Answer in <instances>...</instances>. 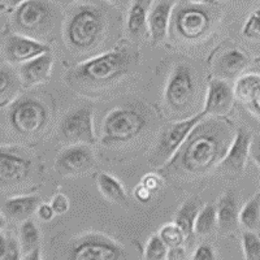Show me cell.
<instances>
[{"instance_id":"obj_1","label":"cell","mask_w":260,"mask_h":260,"mask_svg":"<svg viewBox=\"0 0 260 260\" xmlns=\"http://www.w3.org/2000/svg\"><path fill=\"white\" fill-rule=\"evenodd\" d=\"M234 139L231 125L219 117H204L190 132L180 150L159 168L166 178H194L217 168Z\"/></svg>"},{"instance_id":"obj_2","label":"cell","mask_w":260,"mask_h":260,"mask_svg":"<svg viewBox=\"0 0 260 260\" xmlns=\"http://www.w3.org/2000/svg\"><path fill=\"white\" fill-rule=\"evenodd\" d=\"M136 64L137 53L122 45L76 65L65 74V81L76 91H101L122 80Z\"/></svg>"},{"instance_id":"obj_3","label":"cell","mask_w":260,"mask_h":260,"mask_svg":"<svg viewBox=\"0 0 260 260\" xmlns=\"http://www.w3.org/2000/svg\"><path fill=\"white\" fill-rule=\"evenodd\" d=\"M221 11L213 3H183L172 13L171 30L183 42H198L211 34Z\"/></svg>"},{"instance_id":"obj_4","label":"cell","mask_w":260,"mask_h":260,"mask_svg":"<svg viewBox=\"0 0 260 260\" xmlns=\"http://www.w3.org/2000/svg\"><path fill=\"white\" fill-rule=\"evenodd\" d=\"M106 18L94 6H82L73 12L64 29L65 43L72 51L85 53L101 45Z\"/></svg>"},{"instance_id":"obj_5","label":"cell","mask_w":260,"mask_h":260,"mask_svg":"<svg viewBox=\"0 0 260 260\" xmlns=\"http://www.w3.org/2000/svg\"><path fill=\"white\" fill-rule=\"evenodd\" d=\"M6 117L16 136L32 138L47 127L51 111L43 99L34 94H27L16 98L7 106Z\"/></svg>"},{"instance_id":"obj_6","label":"cell","mask_w":260,"mask_h":260,"mask_svg":"<svg viewBox=\"0 0 260 260\" xmlns=\"http://www.w3.org/2000/svg\"><path fill=\"white\" fill-rule=\"evenodd\" d=\"M147 116L139 107H116L107 113L102 126V143L104 146L125 143L141 136L147 126Z\"/></svg>"},{"instance_id":"obj_7","label":"cell","mask_w":260,"mask_h":260,"mask_svg":"<svg viewBox=\"0 0 260 260\" xmlns=\"http://www.w3.org/2000/svg\"><path fill=\"white\" fill-rule=\"evenodd\" d=\"M59 11L50 0H25L13 13V27L18 34L45 38L53 29Z\"/></svg>"},{"instance_id":"obj_8","label":"cell","mask_w":260,"mask_h":260,"mask_svg":"<svg viewBox=\"0 0 260 260\" xmlns=\"http://www.w3.org/2000/svg\"><path fill=\"white\" fill-rule=\"evenodd\" d=\"M204 117H207L206 113L201 112L192 117L181 120V121L171 122L166 125L160 132L156 139L155 147L150 157V166L161 168L173 157V155L180 150L185 139L190 134L194 126L201 122Z\"/></svg>"},{"instance_id":"obj_9","label":"cell","mask_w":260,"mask_h":260,"mask_svg":"<svg viewBox=\"0 0 260 260\" xmlns=\"http://www.w3.org/2000/svg\"><path fill=\"white\" fill-rule=\"evenodd\" d=\"M67 257L71 260H120L126 257L124 247L102 233H87L71 243Z\"/></svg>"},{"instance_id":"obj_10","label":"cell","mask_w":260,"mask_h":260,"mask_svg":"<svg viewBox=\"0 0 260 260\" xmlns=\"http://www.w3.org/2000/svg\"><path fill=\"white\" fill-rule=\"evenodd\" d=\"M197 92L195 76L189 65H176L164 91V99L169 110L175 112L186 111L194 102Z\"/></svg>"},{"instance_id":"obj_11","label":"cell","mask_w":260,"mask_h":260,"mask_svg":"<svg viewBox=\"0 0 260 260\" xmlns=\"http://www.w3.org/2000/svg\"><path fill=\"white\" fill-rule=\"evenodd\" d=\"M59 134L68 145H95L96 137L92 127V107L81 106L69 111L60 121Z\"/></svg>"},{"instance_id":"obj_12","label":"cell","mask_w":260,"mask_h":260,"mask_svg":"<svg viewBox=\"0 0 260 260\" xmlns=\"http://www.w3.org/2000/svg\"><path fill=\"white\" fill-rule=\"evenodd\" d=\"M32 169V159L17 146H2L0 151V180L2 186L18 185L26 181Z\"/></svg>"},{"instance_id":"obj_13","label":"cell","mask_w":260,"mask_h":260,"mask_svg":"<svg viewBox=\"0 0 260 260\" xmlns=\"http://www.w3.org/2000/svg\"><path fill=\"white\" fill-rule=\"evenodd\" d=\"M95 156L90 145L76 143L60 151L55 159V169L61 176H80L91 171Z\"/></svg>"},{"instance_id":"obj_14","label":"cell","mask_w":260,"mask_h":260,"mask_svg":"<svg viewBox=\"0 0 260 260\" xmlns=\"http://www.w3.org/2000/svg\"><path fill=\"white\" fill-rule=\"evenodd\" d=\"M47 52H51L50 46L24 34L8 36L3 43L4 57L11 64H22Z\"/></svg>"},{"instance_id":"obj_15","label":"cell","mask_w":260,"mask_h":260,"mask_svg":"<svg viewBox=\"0 0 260 260\" xmlns=\"http://www.w3.org/2000/svg\"><path fill=\"white\" fill-rule=\"evenodd\" d=\"M251 142L252 136L248 130L243 129V127L237 130L233 142L219 166V168L225 175L237 176L242 173L246 167V160L250 154Z\"/></svg>"},{"instance_id":"obj_16","label":"cell","mask_w":260,"mask_h":260,"mask_svg":"<svg viewBox=\"0 0 260 260\" xmlns=\"http://www.w3.org/2000/svg\"><path fill=\"white\" fill-rule=\"evenodd\" d=\"M234 99V90L231 85L221 78H213L208 85L203 112L206 116L221 117L232 110Z\"/></svg>"},{"instance_id":"obj_17","label":"cell","mask_w":260,"mask_h":260,"mask_svg":"<svg viewBox=\"0 0 260 260\" xmlns=\"http://www.w3.org/2000/svg\"><path fill=\"white\" fill-rule=\"evenodd\" d=\"M175 4V0H152L148 11V34L152 46L162 43L168 36Z\"/></svg>"},{"instance_id":"obj_18","label":"cell","mask_w":260,"mask_h":260,"mask_svg":"<svg viewBox=\"0 0 260 260\" xmlns=\"http://www.w3.org/2000/svg\"><path fill=\"white\" fill-rule=\"evenodd\" d=\"M53 57L51 52L43 53L31 60L20 64L18 77L22 82V87L31 89L39 83L47 82L52 71Z\"/></svg>"},{"instance_id":"obj_19","label":"cell","mask_w":260,"mask_h":260,"mask_svg":"<svg viewBox=\"0 0 260 260\" xmlns=\"http://www.w3.org/2000/svg\"><path fill=\"white\" fill-rule=\"evenodd\" d=\"M41 204L39 195H20L9 198L2 204V213L13 221H25L31 217Z\"/></svg>"},{"instance_id":"obj_20","label":"cell","mask_w":260,"mask_h":260,"mask_svg":"<svg viewBox=\"0 0 260 260\" xmlns=\"http://www.w3.org/2000/svg\"><path fill=\"white\" fill-rule=\"evenodd\" d=\"M217 208V226L221 232L234 231L237 224L240 222V211H238V202L234 191H226L219 203L216 206Z\"/></svg>"},{"instance_id":"obj_21","label":"cell","mask_w":260,"mask_h":260,"mask_svg":"<svg viewBox=\"0 0 260 260\" xmlns=\"http://www.w3.org/2000/svg\"><path fill=\"white\" fill-rule=\"evenodd\" d=\"M148 6L151 0H136L129 9L127 31L133 39H142L148 32Z\"/></svg>"},{"instance_id":"obj_22","label":"cell","mask_w":260,"mask_h":260,"mask_svg":"<svg viewBox=\"0 0 260 260\" xmlns=\"http://www.w3.org/2000/svg\"><path fill=\"white\" fill-rule=\"evenodd\" d=\"M234 96L247 106L254 103L260 96V74L248 73L241 76L234 85Z\"/></svg>"},{"instance_id":"obj_23","label":"cell","mask_w":260,"mask_h":260,"mask_svg":"<svg viewBox=\"0 0 260 260\" xmlns=\"http://www.w3.org/2000/svg\"><path fill=\"white\" fill-rule=\"evenodd\" d=\"M96 185L99 191L102 192V195H103L107 201H110L116 204L126 203L127 197L124 186H122V183L118 180H116L115 177H112L111 175L104 173V172L99 173L96 178Z\"/></svg>"},{"instance_id":"obj_24","label":"cell","mask_w":260,"mask_h":260,"mask_svg":"<svg viewBox=\"0 0 260 260\" xmlns=\"http://www.w3.org/2000/svg\"><path fill=\"white\" fill-rule=\"evenodd\" d=\"M202 202L198 198H190L181 206L175 217V222L182 229L186 238L194 233V225L199 211L202 210Z\"/></svg>"},{"instance_id":"obj_25","label":"cell","mask_w":260,"mask_h":260,"mask_svg":"<svg viewBox=\"0 0 260 260\" xmlns=\"http://www.w3.org/2000/svg\"><path fill=\"white\" fill-rule=\"evenodd\" d=\"M247 65L248 59L245 53L237 48H233L222 53V56L217 61V69L226 77H234L236 74L242 72Z\"/></svg>"},{"instance_id":"obj_26","label":"cell","mask_w":260,"mask_h":260,"mask_svg":"<svg viewBox=\"0 0 260 260\" xmlns=\"http://www.w3.org/2000/svg\"><path fill=\"white\" fill-rule=\"evenodd\" d=\"M22 86L20 77H16L8 67H2L0 71V98H2V108L12 103L18 94V90Z\"/></svg>"},{"instance_id":"obj_27","label":"cell","mask_w":260,"mask_h":260,"mask_svg":"<svg viewBox=\"0 0 260 260\" xmlns=\"http://www.w3.org/2000/svg\"><path fill=\"white\" fill-rule=\"evenodd\" d=\"M217 226V208L215 204L207 203L199 211L194 225V234L210 236Z\"/></svg>"},{"instance_id":"obj_28","label":"cell","mask_w":260,"mask_h":260,"mask_svg":"<svg viewBox=\"0 0 260 260\" xmlns=\"http://www.w3.org/2000/svg\"><path fill=\"white\" fill-rule=\"evenodd\" d=\"M240 224L248 231H254L260 225V192L254 195L240 211Z\"/></svg>"},{"instance_id":"obj_29","label":"cell","mask_w":260,"mask_h":260,"mask_svg":"<svg viewBox=\"0 0 260 260\" xmlns=\"http://www.w3.org/2000/svg\"><path fill=\"white\" fill-rule=\"evenodd\" d=\"M39 229L32 220H25L20 226V245L22 254H27L34 248L39 247Z\"/></svg>"},{"instance_id":"obj_30","label":"cell","mask_w":260,"mask_h":260,"mask_svg":"<svg viewBox=\"0 0 260 260\" xmlns=\"http://www.w3.org/2000/svg\"><path fill=\"white\" fill-rule=\"evenodd\" d=\"M169 247L162 241L160 234H155L148 240L145 248V259L146 260H164L168 256Z\"/></svg>"},{"instance_id":"obj_31","label":"cell","mask_w":260,"mask_h":260,"mask_svg":"<svg viewBox=\"0 0 260 260\" xmlns=\"http://www.w3.org/2000/svg\"><path fill=\"white\" fill-rule=\"evenodd\" d=\"M159 234L169 248L176 247V246H181L185 242V240H186L185 233H183L182 229H181L176 222L164 225V226L160 229Z\"/></svg>"},{"instance_id":"obj_32","label":"cell","mask_w":260,"mask_h":260,"mask_svg":"<svg viewBox=\"0 0 260 260\" xmlns=\"http://www.w3.org/2000/svg\"><path fill=\"white\" fill-rule=\"evenodd\" d=\"M243 257L246 260H260V238L252 232L242 236Z\"/></svg>"},{"instance_id":"obj_33","label":"cell","mask_w":260,"mask_h":260,"mask_svg":"<svg viewBox=\"0 0 260 260\" xmlns=\"http://www.w3.org/2000/svg\"><path fill=\"white\" fill-rule=\"evenodd\" d=\"M0 259L2 260H20L22 250L20 242L15 238H6L4 234L0 236Z\"/></svg>"},{"instance_id":"obj_34","label":"cell","mask_w":260,"mask_h":260,"mask_svg":"<svg viewBox=\"0 0 260 260\" xmlns=\"http://www.w3.org/2000/svg\"><path fill=\"white\" fill-rule=\"evenodd\" d=\"M242 36L247 39H260V8L248 16L243 25Z\"/></svg>"},{"instance_id":"obj_35","label":"cell","mask_w":260,"mask_h":260,"mask_svg":"<svg viewBox=\"0 0 260 260\" xmlns=\"http://www.w3.org/2000/svg\"><path fill=\"white\" fill-rule=\"evenodd\" d=\"M51 206L56 215H64L69 210V199L64 194H56L51 201Z\"/></svg>"},{"instance_id":"obj_36","label":"cell","mask_w":260,"mask_h":260,"mask_svg":"<svg viewBox=\"0 0 260 260\" xmlns=\"http://www.w3.org/2000/svg\"><path fill=\"white\" fill-rule=\"evenodd\" d=\"M194 260H215L216 255L213 248L208 245H201L194 252Z\"/></svg>"},{"instance_id":"obj_37","label":"cell","mask_w":260,"mask_h":260,"mask_svg":"<svg viewBox=\"0 0 260 260\" xmlns=\"http://www.w3.org/2000/svg\"><path fill=\"white\" fill-rule=\"evenodd\" d=\"M142 183L150 190V191L156 192L157 190L161 187V176H157L155 175V173H150V175L143 177Z\"/></svg>"},{"instance_id":"obj_38","label":"cell","mask_w":260,"mask_h":260,"mask_svg":"<svg viewBox=\"0 0 260 260\" xmlns=\"http://www.w3.org/2000/svg\"><path fill=\"white\" fill-rule=\"evenodd\" d=\"M151 195H152V191H150L142 182L139 183L138 186L134 189V197L141 203H147L151 199Z\"/></svg>"},{"instance_id":"obj_39","label":"cell","mask_w":260,"mask_h":260,"mask_svg":"<svg viewBox=\"0 0 260 260\" xmlns=\"http://www.w3.org/2000/svg\"><path fill=\"white\" fill-rule=\"evenodd\" d=\"M37 213H38L39 219L43 220V221H51L53 219V216L56 215L51 204H39Z\"/></svg>"},{"instance_id":"obj_40","label":"cell","mask_w":260,"mask_h":260,"mask_svg":"<svg viewBox=\"0 0 260 260\" xmlns=\"http://www.w3.org/2000/svg\"><path fill=\"white\" fill-rule=\"evenodd\" d=\"M186 257V251H185V248L181 246H176V247H171L168 250V256L167 259L169 260H182Z\"/></svg>"},{"instance_id":"obj_41","label":"cell","mask_w":260,"mask_h":260,"mask_svg":"<svg viewBox=\"0 0 260 260\" xmlns=\"http://www.w3.org/2000/svg\"><path fill=\"white\" fill-rule=\"evenodd\" d=\"M250 155L254 159V161L256 162L260 168V137H255L251 142V147H250Z\"/></svg>"},{"instance_id":"obj_42","label":"cell","mask_w":260,"mask_h":260,"mask_svg":"<svg viewBox=\"0 0 260 260\" xmlns=\"http://www.w3.org/2000/svg\"><path fill=\"white\" fill-rule=\"evenodd\" d=\"M24 259L25 260H39L41 259V250H39V247L34 248V250H31L30 252L25 254Z\"/></svg>"},{"instance_id":"obj_43","label":"cell","mask_w":260,"mask_h":260,"mask_svg":"<svg viewBox=\"0 0 260 260\" xmlns=\"http://www.w3.org/2000/svg\"><path fill=\"white\" fill-rule=\"evenodd\" d=\"M107 2L110 4H112V6L121 7V8H124V7L129 6V4L132 3V0H107Z\"/></svg>"},{"instance_id":"obj_44","label":"cell","mask_w":260,"mask_h":260,"mask_svg":"<svg viewBox=\"0 0 260 260\" xmlns=\"http://www.w3.org/2000/svg\"><path fill=\"white\" fill-rule=\"evenodd\" d=\"M248 107H250V108H251V110L254 111V112L256 113V115L260 117V96L257 98V99L254 102V103L250 104V106H248Z\"/></svg>"},{"instance_id":"obj_45","label":"cell","mask_w":260,"mask_h":260,"mask_svg":"<svg viewBox=\"0 0 260 260\" xmlns=\"http://www.w3.org/2000/svg\"><path fill=\"white\" fill-rule=\"evenodd\" d=\"M60 4H62V6H69V4L74 3V2H77V0H57Z\"/></svg>"},{"instance_id":"obj_46","label":"cell","mask_w":260,"mask_h":260,"mask_svg":"<svg viewBox=\"0 0 260 260\" xmlns=\"http://www.w3.org/2000/svg\"><path fill=\"white\" fill-rule=\"evenodd\" d=\"M22 2H25V0H8V3L11 4V6H18V4L22 3Z\"/></svg>"}]
</instances>
